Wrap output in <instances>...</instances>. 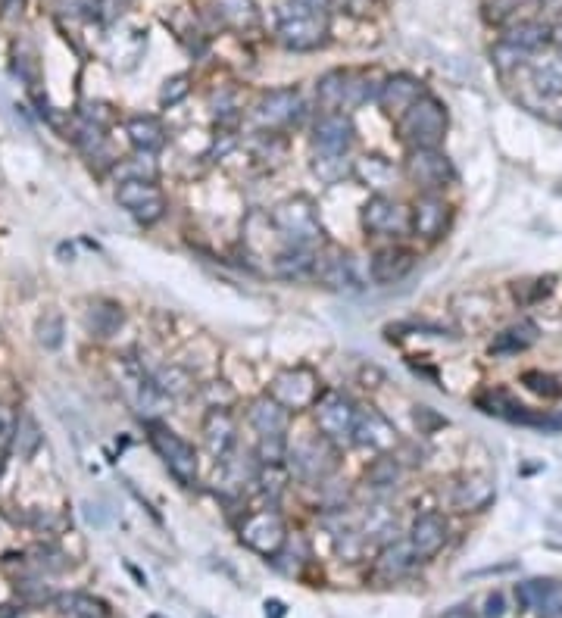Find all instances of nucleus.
<instances>
[{
	"label": "nucleus",
	"instance_id": "nucleus-24",
	"mask_svg": "<svg viewBox=\"0 0 562 618\" xmlns=\"http://www.w3.org/2000/svg\"><path fill=\"white\" fill-rule=\"evenodd\" d=\"M353 444L360 447H372V450H388L397 444V431L391 428V422L385 416H378L372 409H360V419H356V431H353Z\"/></svg>",
	"mask_w": 562,
	"mask_h": 618
},
{
	"label": "nucleus",
	"instance_id": "nucleus-47",
	"mask_svg": "<svg viewBox=\"0 0 562 618\" xmlns=\"http://www.w3.org/2000/svg\"><path fill=\"white\" fill-rule=\"evenodd\" d=\"M522 4L525 0H488V4H484V16H488L491 22H503V19L513 16Z\"/></svg>",
	"mask_w": 562,
	"mask_h": 618
},
{
	"label": "nucleus",
	"instance_id": "nucleus-21",
	"mask_svg": "<svg viewBox=\"0 0 562 618\" xmlns=\"http://www.w3.org/2000/svg\"><path fill=\"white\" fill-rule=\"evenodd\" d=\"M413 266H416V253L391 244V247H381L372 256L369 275H372V281H378V285H397V281H403L413 272Z\"/></svg>",
	"mask_w": 562,
	"mask_h": 618
},
{
	"label": "nucleus",
	"instance_id": "nucleus-25",
	"mask_svg": "<svg viewBox=\"0 0 562 618\" xmlns=\"http://www.w3.org/2000/svg\"><path fill=\"white\" fill-rule=\"evenodd\" d=\"M416 562H419V556L413 553L410 540H391V544L381 547V553L375 559V575L385 578V581H397L403 575H410Z\"/></svg>",
	"mask_w": 562,
	"mask_h": 618
},
{
	"label": "nucleus",
	"instance_id": "nucleus-33",
	"mask_svg": "<svg viewBox=\"0 0 562 618\" xmlns=\"http://www.w3.org/2000/svg\"><path fill=\"white\" fill-rule=\"evenodd\" d=\"M54 606H57L60 618H110L107 603H100L88 594H79V590L54 597Z\"/></svg>",
	"mask_w": 562,
	"mask_h": 618
},
{
	"label": "nucleus",
	"instance_id": "nucleus-38",
	"mask_svg": "<svg viewBox=\"0 0 562 618\" xmlns=\"http://www.w3.org/2000/svg\"><path fill=\"white\" fill-rule=\"evenodd\" d=\"M157 163H153V153H138V157H129L116 163L113 175L119 182H132V178H141V182H157Z\"/></svg>",
	"mask_w": 562,
	"mask_h": 618
},
{
	"label": "nucleus",
	"instance_id": "nucleus-2",
	"mask_svg": "<svg viewBox=\"0 0 562 618\" xmlns=\"http://www.w3.org/2000/svg\"><path fill=\"white\" fill-rule=\"evenodd\" d=\"M400 141L419 150V147H438L447 135V107L431 94H422L410 110L397 119Z\"/></svg>",
	"mask_w": 562,
	"mask_h": 618
},
{
	"label": "nucleus",
	"instance_id": "nucleus-50",
	"mask_svg": "<svg viewBox=\"0 0 562 618\" xmlns=\"http://www.w3.org/2000/svg\"><path fill=\"white\" fill-rule=\"evenodd\" d=\"M22 7H25V0H0V19H4V22L19 19Z\"/></svg>",
	"mask_w": 562,
	"mask_h": 618
},
{
	"label": "nucleus",
	"instance_id": "nucleus-5",
	"mask_svg": "<svg viewBox=\"0 0 562 618\" xmlns=\"http://www.w3.org/2000/svg\"><path fill=\"white\" fill-rule=\"evenodd\" d=\"M272 225L288 244H300V247L322 244V225H319V216H316V203L310 197H303V194L278 203L275 213H272Z\"/></svg>",
	"mask_w": 562,
	"mask_h": 618
},
{
	"label": "nucleus",
	"instance_id": "nucleus-37",
	"mask_svg": "<svg viewBox=\"0 0 562 618\" xmlns=\"http://www.w3.org/2000/svg\"><path fill=\"white\" fill-rule=\"evenodd\" d=\"M41 447V428L35 422L32 412H19L16 422V434H13V450L19 453V459H32Z\"/></svg>",
	"mask_w": 562,
	"mask_h": 618
},
{
	"label": "nucleus",
	"instance_id": "nucleus-54",
	"mask_svg": "<svg viewBox=\"0 0 562 618\" xmlns=\"http://www.w3.org/2000/svg\"><path fill=\"white\" fill-rule=\"evenodd\" d=\"M266 609H272V618H281V615H285V606H281L278 600H272V603H266Z\"/></svg>",
	"mask_w": 562,
	"mask_h": 618
},
{
	"label": "nucleus",
	"instance_id": "nucleus-23",
	"mask_svg": "<svg viewBox=\"0 0 562 618\" xmlns=\"http://www.w3.org/2000/svg\"><path fill=\"white\" fill-rule=\"evenodd\" d=\"M494 503V484L491 478H481V475H469V478H459L450 487V506L456 512H481Z\"/></svg>",
	"mask_w": 562,
	"mask_h": 618
},
{
	"label": "nucleus",
	"instance_id": "nucleus-41",
	"mask_svg": "<svg viewBox=\"0 0 562 618\" xmlns=\"http://www.w3.org/2000/svg\"><path fill=\"white\" fill-rule=\"evenodd\" d=\"M291 444L285 441V434L278 437H260V447H257V459L260 466H285Z\"/></svg>",
	"mask_w": 562,
	"mask_h": 618
},
{
	"label": "nucleus",
	"instance_id": "nucleus-35",
	"mask_svg": "<svg viewBox=\"0 0 562 618\" xmlns=\"http://www.w3.org/2000/svg\"><path fill=\"white\" fill-rule=\"evenodd\" d=\"M313 172L325 185H338L344 178H353V163L347 160V153H316Z\"/></svg>",
	"mask_w": 562,
	"mask_h": 618
},
{
	"label": "nucleus",
	"instance_id": "nucleus-32",
	"mask_svg": "<svg viewBox=\"0 0 562 618\" xmlns=\"http://www.w3.org/2000/svg\"><path fill=\"white\" fill-rule=\"evenodd\" d=\"M353 178H360V182L372 191H385L394 185L397 169L385 157H363V160L353 163Z\"/></svg>",
	"mask_w": 562,
	"mask_h": 618
},
{
	"label": "nucleus",
	"instance_id": "nucleus-3",
	"mask_svg": "<svg viewBox=\"0 0 562 618\" xmlns=\"http://www.w3.org/2000/svg\"><path fill=\"white\" fill-rule=\"evenodd\" d=\"M372 97H378V91H372L363 72L335 69V72H325L316 85V103L322 113H350Z\"/></svg>",
	"mask_w": 562,
	"mask_h": 618
},
{
	"label": "nucleus",
	"instance_id": "nucleus-31",
	"mask_svg": "<svg viewBox=\"0 0 562 618\" xmlns=\"http://www.w3.org/2000/svg\"><path fill=\"white\" fill-rule=\"evenodd\" d=\"M400 459L397 456H391V453H381V456H375L369 466H366V472H363V484L369 487V491H378V494H388V491H394L397 487V481H400Z\"/></svg>",
	"mask_w": 562,
	"mask_h": 618
},
{
	"label": "nucleus",
	"instance_id": "nucleus-11",
	"mask_svg": "<svg viewBox=\"0 0 562 618\" xmlns=\"http://www.w3.org/2000/svg\"><path fill=\"white\" fill-rule=\"evenodd\" d=\"M241 544L250 547L253 553L272 559L281 547L288 544L285 519H281L275 509H263V512L247 515V522L241 525Z\"/></svg>",
	"mask_w": 562,
	"mask_h": 618
},
{
	"label": "nucleus",
	"instance_id": "nucleus-6",
	"mask_svg": "<svg viewBox=\"0 0 562 618\" xmlns=\"http://www.w3.org/2000/svg\"><path fill=\"white\" fill-rule=\"evenodd\" d=\"M278 38L288 50H319L328 44V13H316L310 7H288L278 16Z\"/></svg>",
	"mask_w": 562,
	"mask_h": 618
},
{
	"label": "nucleus",
	"instance_id": "nucleus-16",
	"mask_svg": "<svg viewBox=\"0 0 562 618\" xmlns=\"http://www.w3.org/2000/svg\"><path fill=\"white\" fill-rule=\"evenodd\" d=\"M410 219H413L416 238L438 241V238H444V231L450 225V203L441 194H419L413 210H410Z\"/></svg>",
	"mask_w": 562,
	"mask_h": 618
},
{
	"label": "nucleus",
	"instance_id": "nucleus-42",
	"mask_svg": "<svg viewBox=\"0 0 562 618\" xmlns=\"http://www.w3.org/2000/svg\"><path fill=\"white\" fill-rule=\"evenodd\" d=\"M522 384H525L531 394H538V397H544V400L562 397V381L553 378V375H547V372H525V375H522Z\"/></svg>",
	"mask_w": 562,
	"mask_h": 618
},
{
	"label": "nucleus",
	"instance_id": "nucleus-46",
	"mask_svg": "<svg viewBox=\"0 0 562 618\" xmlns=\"http://www.w3.org/2000/svg\"><path fill=\"white\" fill-rule=\"evenodd\" d=\"M363 544H366V537H363V531H338L335 534V550L344 556V559H360V553H363Z\"/></svg>",
	"mask_w": 562,
	"mask_h": 618
},
{
	"label": "nucleus",
	"instance_id": "nucleus-28",
	"mask_svg": "<svg viewBox=\"0 0 562 618\" xmlns=\"http://www.w3.org/2000/svg\"><path fill=\"white\" fill-rule=\"evenodd\" d=\"M125 313L122 306L113 300H91L88 303V313H85V325L94 338H113V334L122 328Z\"/></svg>",
	"mask_w": 562,
	"mask_h": 618
},
{
	"label": "nucleus",
	"instance_id": "nucleus-43",
	"mask_svg": "<svg viewBox=\"0 0 562 618\" xmlns=\"http://www.w3.org/2000/svg\"><path fill=\"white\" fill-rule=\"evenodd\" d=\"M491 60H494V66H497L500 72H513V69L525 66V60H528V50H522V47H516V44L503 41V44H497V47H494Z\"/></svg>",
	"mask_w": 562,
	"mask_h": 618
},
{
	"label": "nucleus",
	"instance_id": "nucleus-13",
	"mask_svg": "<svg viewBox=\"0 0 562 618\" xmlns=\"http://www.w3.org/2000/svg\"><path fill=\"white\" fill-rule=\"evenodd\" d=\"M272 397L281 403V406H288L291 412H300V409H313L316 400L322 397L319 391V378L316 372L310 369H285L275 381H272Z\"/></svg>",
	"mask_w": 562,
	"mask_h": 618
},
{
	"label": "nucleus",
	"instance_id": "nucleus-17",
	"mask_svg": "<svg viewBox=\"0 0 562 618\" xmlns=\"http://www.w3.org/2000/svg\"><path fill=\"white\" fill-rule=\"evenodd\" d=\"M422 94H428V91H425V85L416 79V75L397 72V75H391V79H385V82L378 85V97L375 100H378V107L385 110L391 119H400Z\"/></svg>",
	"mask_w": 562,
	"mask_h": 618
},
{
	"label": "nucleus",
	"instance_id": "nucleus-49",
	"mask_svg": "<svg viewBox=\"0 0 562 618\" xmlns=\"http://www.w3.org/2000/svg\"><path fill=\"white\" fill-rule=\"evenodd\" d=\"M16 590H19V594H22L25 600H32V603H44V600H50V590H47L41 581H19Z\"/></svg>",
	"mask_w": 562,
	"mask_h": 618
},
{
	"label": "nucleus",
	"instance_id": "nucleus-51",
	"mask_svg": "<svg viewBox=\"0 0 562 618\" xmlns=\"http://www.w3.org/2000/svg\"><path fill=\"white\" fill-rule=\"evenodd\" d=\"M503 612H506L503 594H491L488 600H484V615H488V618H503Z\"/></svg>",
	"mask_w": 562,
	"mask_h": 618
},
{
	"label": "nucleus",
	"instance_id": "nucleus-18",
	"mask_svg": "<svg viewBox=\"0 0 562 618\" xmlns=\"http://www.w3.org/2000/svg\"><path fill=\"white\" fill-rule=\"evenodd\" d=\"M356 141V128L350 113H322L313 125L316 153H350Z\"/></svg>",
	"mask_w": 562,
	"mask_h": 618
},
{
	"label": "nucleus",
	"instance_id": "nucleus-8",
	"mask_svg": "<svg viewBox=\"0 0 562 618\" xmlns=\"http://www.w3.org/2000/svg\"><path fill=\"white\" fill-rule=\"evenodd\" d=\"M313 416H316V425L325 437H331L335 444H347V441H353L360 406H356L350 397H344L341 391H322V397L313 406Z\"/></svg>",
	"mask_w": 562,
	"mask_h": 618
},
{
	"label": "nucleus",
	"instance_id": "nucleus-19",
	"mask_svg": "<svg viewBox=\"0 0 562 618\" xmlns=\"http://www.w3.org/2000/svg\"><path fill=\"white\" fill-rule=\"evenodd\" d=\"M447 537H450V525L441 512H422L413 522L410 534H406V540H410V547L419 559L438 556L447 544Z\"/></svg>",
	"mask_w": 562,
	"mask_h": 618
},
{
	"label": "nucleus",
	"instance_id": "nucleus-20",
	"mask_svg": "<svg viewBox=\"0 0 562 618\" xmlns=\"http://www.w3.org/2000/svg\"><path fill=\"white\" fill-rule=\"evenodd\" d=\"M313 281L331 288V291H347L356 285V272H353V260L341 250V247H322L319 260H316V275Z\"/></svg>",
	"mask_w": 562,
	"mask_h": 618
},
{
	"label": "nucleus",
	"instance_id": "nucleus-39",
	"mask_svg": "<svg viewBox=\"0 0 562 618\" xmlns=\"http://www.w3.org/2000/svg\"><path fill=\"white\" fill-rule=\"evenodd\" d=\"M531 82L544 97H562V60H544L531 69Z\"/></svg>",
	"mask_w": 562,
	"mask_h": 618
},
{
	"label": "nucleus",
	"instance_id": "nucleus-29",
	"mask_svg": "<svg viewBox=\"0 0 562 618\" xmlns=\"http://www.w3.org/2000/svg\"><path fill=\"white\" fill-rule=\"evenodd\" d=\"M534 341H538V325H534L531 319H522V322L509 325L497 334V338L491 341V353L494 356H516V353L534 347Z\"/></svg>",
	"mask_w": 562,
	"mask_h": 618
},
{
	"label": "nucleus",
	"instance_id": "nucleus-15",
	"mask_svg": "<svg viewBox=\"0 0 562 618\" xmlns=\"http://www.w3.org/2000/svg\"><path fill=\"white\" fill-rule=\"evenodd\" d=\"M200 434H203V447H207V453L216 462H225L228 456H232L238 425H235L232 412H228V406H210L207 416H203Z\"/></svg>",
	"mask_w": 562,
	"mask_h": 618
},
{
	"label": "nucleus",
	"instance_id": "nucleus-1",
	"mask_svg": "<svg viewBox=\"0 0 562 618\" xmlns=\"http://www.w3.org/2000/svg\"><path fill=\"white\" fill-rule=\"evenodd\" d=\"M288 472L306 484H325L338 472V444L319 434H303L288 450Z\"/></svg>",
	"mask_w": 562,
	"mask_h": 618
},
{
	"label": "nucleus",
	"instance_id": "nucleus-26",
	"mask_svg": "<svg viewBox=\"0 0 562 618\" xmlns=\"http://www.w3.org/2000/svg\"><path fill=\"white\" fill-rule=\"evenodd\" d=\"M316 260L319 250L316 247H300V244H288L275 256V272L288 281H306L316 275Z\"/></svg>",
	"mask_w": 562,
	"mask_h": 618
},
{
	"label": "nucleus",
	"instance_id": "nucleus-40",
	"mask_svg": "<svg viewBox=\"0 0 562 618\" xmlns=\"http://www.w3.org/2000/svg\"><path fill=\"white\" fill-rule=\"evenodd\" d=\"M397 534V515L391 509H381V506H372L366 512V525H363V537H378L391 544Z\"/></svg>",
	"mask_w": 562,
	"mask_h": 618
},
{
	"label": "nucleus",
	"instance_id": "nucleus-9",
	"mask_svg": "<svg viewBox=\"0 0 562 618\" xmlns=\"http://www.w3.org/2000/svg\"><path fill=\"white\" fill-rule=\"evenodd\" d=\"M303 116V97L297 88H275L266 91L257 103H253V122L266 132H281V128L297 125Z\"/></svg>",
	"mask_w": 562,
	"mask_h": 618
},
{
	"label": "nucleus",
	"instance_id": "nucleus-53",
	"mask_svg": "<svg viewBox=\"0 0 562 618\" xmlns=\"http://www.w3.org/2000/svg\"><path fill=\"white\" fill-rule=\"evenodd\" d=\"M441 618H475V612H472V606H453Z\"/></svg>",
	"mask_w": 562,
	"mask_h": 618
},
{
	"label": "nucleus",
	"instance_id": "nucleus-22",
	"mask_svg": "<svg viewBox=\"0 0 562 618\" xmlns=\"http://www.w3.org/2000/svg\"><path fill=\"white\" fill-rule=\"evenodd\" d=\"M247 419H250L253 431H257L260 437H278V434H285L288 425H291V409L281 406L272 394H263V397H257L250 403Z\"/></svg>",
	"mask_w": 562,
	"mask_h": 618
},
{
	"label": "nucleus",
	"instance_id": "nucleus-36",
	"mask_svg": "<svg viewBox=\"0 0 562 618\" xmlns=\"http://www.w3.org/2000/svg\"><path fill=\"white\" fill-rule=\"evenodd\" d=\"M153 381H157V388L175 400V397H188L194 391V375L185 369V366H163L157 375H153Z\"/></svg>",
	"mask_w": 562,
	"mask_h": 618
},
{
	"label": "nucleus",
	"instance_id": "nucleus-34",
	"mask_svg": "<svg viewBox=\"0 0 562 618\" xmlns=\"http://www.w3.org/2000/svg\"><path fill=\"white\" fill-rule=\"evenodd\" d=\"M506 41L522 47V50H528V54H531V50H538V47H544L547 41H553V29H550V25H544V22H538V19H522L519 25H513V29H509Z\"/></svg>",
	"mask_w": 562,
	"mask_h": 618
},
{
	"label": "nucleus",
	"instance_id": "nucleus-30",
	"mask_svg": "<svg viewBox=\"0 0 562 618\" xmlns=\"http://www.w3.org/2000/svg\"><path fill=\"white\" fill-rule=\"evenodd\" d=\"M213 7L219 22L235 32H253L260 25V10L253 0H213Z\"/></svg>",
	"mask_w": 562,
	"mask_h": 618
},
{
	"label": "nucleus",
	"instance_id": "nucleus-10",
	"mask_svg": "<svg viewBox=\"0 0 562 618\" xmlns=\"http://www.w3.org/2000/svg\"><path fill=\"white\" fill-rule=\"evenodd\" d=\"M363 228L372 238H403L406 231H413V219L397 200L375 194L363 206Z\"/></svg>",
	"mask_w": 562,
	"mask_h": 618
},
{
	"label": "nucleus",
	"instance_id": "nucleus-44",
	"mask_svg": "<svg viewBox=\"0 0 562 618\" xmlns=\"http://www.w3.org/2000/svg\"><path fill=\"white\" fill-rule=\"evenodd\" d=\"M38 344L47 347V350H57L63 344V319L57 313H47L38 319Z\"/></svg>",
	"mask_w": 562,
	"mask_h": 618
},
{
	"label": "nucleus",
	"instance_id": "nucleus-48",
	"mask_svg": "<svg viewBox=\"0 0 562 618\" xmlns=\"http://www.w3.org/2000/svg\"><path fill=\"white\" fill-rule=\"evenodd\" d=\"M16 422H19V416H16V412H13L10 406H4V403H0V450L13 447Z\"/></svg>",
	"mask_w": 562,
	"mask_h": 618
},
{
	"label": "nucleus",
	"instance_id": "nucleus-27",
	"mask_svg": "<svg viewBox=\"0 0 562 618\" xmlns=\"http://www.w3.org/2000/svg\"><path fill=\"white\" fill-rule=\"evenodd\" d=\"M125 135L138 153H157L166 144V128L157 116H132L125 122Z\"/></svg>",
	"mask_w": 562,
	"mask_h": 618
},
{
	"label": "nucleus",
	"instance_id": "nucleus-14",
	"mask_svg": "<svg viewBox=\"0 0 562 618\" xmlns=\"http://www.w3.org/2000/svg\"><path fill=\"white\" fill-rule=\"evenodd\" d=\"M516 600L534 618H562V581L556 578H531L516 587Z\"/></svg>",
	"mask_w": 562,
	"mask_h": 618
},
{
	"label": "nucleus",
	"instance_id": "nucleus-4",
	"mask_svg": "<svg viewBox=\"0 0 562 618\" xmlns=\"http://www.w3.org/2000/svg\"><path fill=\"white\" fill-rule=\"evenodd\" d=\"M147 431H150V444H153V450H157V456L163 459L169 475L182 487H197V478H200L197 450L185 441L182 434H175L169 425H163L157 419L147 422Z\"/></svg>",
	"mask_w": 562,
	"mask_h": 618
},
{
	"label": "nucleus",
	"instance_id": "nucleus-12",
	"mask_svg": "<svg viewBox=\"0 0 562 618\" xmlns=\"http://www.w3.org/2000/svg\"><path fill=\"white\" fill-rule=\"evenodd\" d=\"M116 200H119L122 210H129L141 225L160 222L163 213H166V197L157 188V182H141V178H132V182H119Z\"/></svg>",
	"mask_w": 562,
	"mask_h": 618
},
{
	"label": "nucleus",
	"instance_id": "nucleus-45",
	"mask_svg": "<svg viewBox=\"0 0 562 618\" xmlns=\"http://www.w3.org/2000/svg\"><path fill=\"white\" fill-rule=\"evenodd\" d=\"M188 94H191V79H188V75H172V79H166L163 88H160V103H163V107H175V103H182Z\"/></svg>",
	"mask_w": 562,
	"mask_h": 618
},
{
	"label": "nucleus",
	"instance_id": "nucleus-56",
	"mask_svg": "<svg viewBox=\"0 0 562 618\" xmlns=\"http://www.w3.org/2000/svg\"><path fill=\"white\" fill-rule=\"evenodd\" d=\"M150 618H169V615H160V612H153Z\"/></svg>",
	"mask_w": 562,
	"mask_h": 618
},
{
	"label": "nucleus",
	"instance_id": "nucleus-55",
	"mask_svg": "<svg viewBox=\"0 0 562 618\" xmlns=\"http://www.w3.org/2000/svg\"><path fill=\"white\" fill-rule=\"evenodd\" d=\"M553 41H556V44L562 47V22H559V25H556V29H553Z\"/></svg>",
	"mask_w": 562,
	"mask_h": 618
},
{
	"label": "nucleus",
	"instance_id": "nucleus-7",
	"mask_svg": "<svg viewBox=\"0 0 562 618\" xmlns=\"http://www.w3.org/2000/svg\"><path fill=\"white\" fill-rule=\"evenodd\" d=\"M403 175L419 188V194H441L447 185L456 182V169L450 157L438 147H419L406 153Z\"/></svg>",
	"mask_w": 562,
	"mask_h": 618
},
{
	"label": "nucleus",
	"instance_id": "nucleus-52",
	"mask_svg": "<svg viewBox=\"0 0 562 618\" xmlns=\"http://www.w3.org/2000/svg\"><path fill=\"white\" fill-rule=\"evenodd\" d=\"M294 4H300V7H310V10H316V13H328L331 7L338 4V0H294Z\"/></svg>",
	"mask_w": 562,
	"mask_h": 618
}]
</instances>
